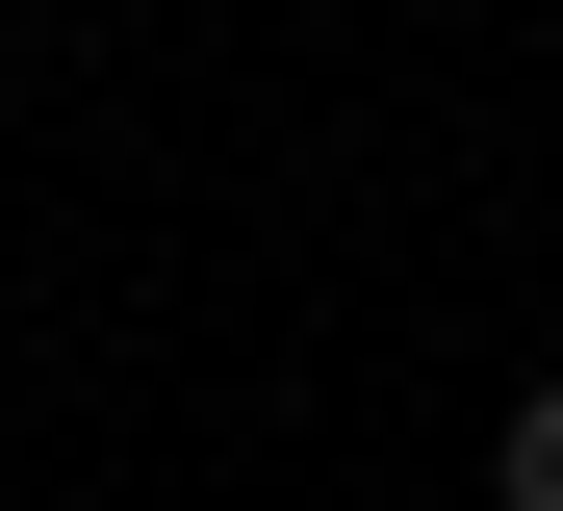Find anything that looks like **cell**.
Masks as SVG:
<instances>
[{"label": "cell", "instance_id": "obj_1", "mask_svg": "<svg viewBox=\"0 0 563 511\" xmlns=\"http://www.w3.org/2000/svg\"><path fill=\"white\" fill-rule=\"evenodd\" d=\"M487 486H512V511H563V384H512V435H487Z\"/></svg>", "mask_w": 563, "mask_h": 511}]
</instances>
